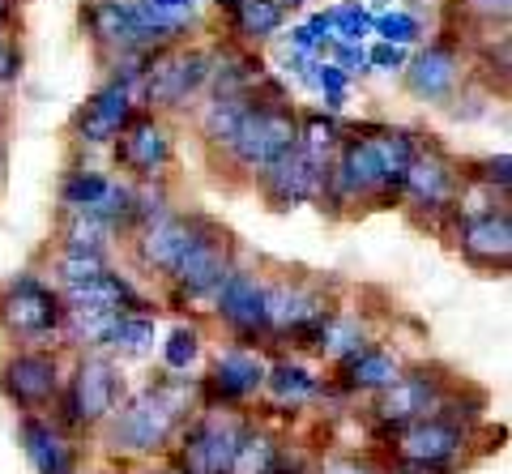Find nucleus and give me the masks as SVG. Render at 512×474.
Here are the masks:
<instances>
[{
	"label": "nucleus",
	"instance_id": "nucleus-1",
	"mask_svg": "<svg viewBox=\"0 0 512 474\" xmlns=\"http://www.w3.org/2000/svg\"><path fill=\"white\" fill-rule=\"evenodd\" d=\"M342 129L346 137L329 158V180L316 205L338 218L359 210H393L402 201V180L419 150V133L380 120L342 124Z\"/></svg>",
	"mask_w": 512,
	"mask_h": 474
},
{
	"label": "nucleus",
	"instance_id": "nucleus-2",
	"mask_svg": "<svg viewBox=\"0 0 512 474\" xmlns=\"http://www.w3.org/2000/svg\"><path fill=\"white\" fill-rule=\"evenodd\" d=\"M197 410H201V376L163 368L137 393H124L99 432L111 457H163Z\"/></svg>",
	"mask_w": 512,
	"mask_h": 474
},
{
	"label": "nucleus",
	"instance_id": "nucleus-3",
	"mask_svg": "<svg viewBox=\"0 0 512 474\" xmlns=\"http://www.w3.org/2000/svg\"><path fill=\"white\" fill-rule=\"evenodd\" d=\"M295 141H299V107L291 103V94L286 90L252 94V103L244 107V116H239L222 154H214V163H222L244 180H256L269 163H278Z\"/></svg>",
	"mask_w": 512,
	"mask_h": 474
},
{
	"label": "nucleus",
	"instance_id": "nucleus-4",
	"mask_svg": "<svg viewBox=\"0 0 512 474\" xmlns=\"http://www.w3.org/2000/svg\"><path fill=\"white\" fill-rule=\"evenodd\" d=\"M124 393H128V381H124L120 359L111 351H82L73 359V368L64 372V389L52 402V419L69 436L99 432Z\"/></svg>",
	"mask_w": 512,
	"mask_h": 474
},
{
	"label": "nucleus",
	"instance_id": "nucleus-5",
	"mask_svg": "<svg viewBox=\"0 0 512 474\" xmlns=\"http://www.w3.org/2000/svg\"><path fill=\"white\" fill-rule=\"evenodd\" d=\"M466 188L461 176V158H453L444 150V141L436 137H419V150H414L406 180H402V210H410V218L419 227L444 231L448 218L457 210V197Z\"/></svg>",
	"mask_w": 512,
	"mask_h": 474
},
{
	"label": "nucleus",
	"instance_id": "nucleus-6",
	"mask_svg": "<svg viewBox=\"0 0 512 474\" xmlns=\"http://www.w3.org/2000/svg\"><path fill=\"white\" fill-rule=\"evenodd\" d=\"M248 428V410L239 406H201L180 436L163 453L167 474H231V457Z\"/></svg>",
	"mask_w": 512,
	"mask_h": 474
},
{
	"label": "nucleus",
	"instance_id": "nucleus-7",
	"mask_svg": "<svg viewBox=\"0 0 512 474\" xmlns=\"http://www.w3.org/2000/svg\"><path fill=\"white\" fill-rule=\"evenodd\" d=\"M210 60L214 52L201 43H171L146 56V73H141V107L158 116H175L197 107L210 82Z\"/></svg>",
	"mask_w": 512,
	"mask_h": 474
},
{
	"label": "nucleus",
	"instance_id": "nucleus-8",
	"mask_svg": "<svg viewBox=\"0 0 512 474\" xmlns=\"http://www.w3.org/2000/svg\"><path fill=\"white\" fill-rule=\"evenodd\" d=\"M338 299L316 278H274L265 282L269 342H291L295 351H316Z\"/></svg>",
	"mask_w": 512,
	"mask_h": 474
},
{
	"label": "nucleus",
	"instance_id": "nucleus-9",
	"mask_svg": "<svg viewBox=\"0 0 512 474\" xmlns=\"http://www.w3.org/2000/svg\"><path fill=\"white\" fill-rule=\"evenodd\" d=\"M64 325V295L35 270L0 278V334L18 346H52Z\"/></svg>",
	"mask_w": 512,
	"mask_h": 474
},
{
	"label": "nucleus",
	"instance_id": "nucleus-10",
	"mask_svg": "<svg viewBox=\"0 0 512 474\" xmlns=\"http://www.w3.org/2000/svg\"><path fill=\"white\" fill-rule=\"evenodd\" d=\"M210 223L214 218L201 214V210H163L158 218H150V223H141L124 235L128 252H133V265L141 274L167 282L175 274V265L188 257L192 244L201 240Z\"/></svg>",
	"mask_w": 512,
	"mask_h": 474
},
{
	"label": "nucleus",
	"instance_id": "nucleus-11",
	"mask_svg": "<svg viewBox=\"0 0 512 474\" xmlns=\"http://www.w3.org/2000/svg\"><path fill=\"white\" fill-rule=\"evenodd\" d=\"M474 77L470 65V47L457 35L453 26H444L436 39H427L423 52H414L402 69V82L419 103H453L457 90H466V82Z\"/></svg>",
	"mask_w": 512,
	"mask_h": 474
},
{
	"label": "nucleus",
	"instance_id": "nucleus-12",
	"mask_svg": "<svg viewBox=\"0 0 512 474\" xmlns=\"http://www.w3.org/2000/svg\"><path fill=\"white\" fill-rule=\"evenodd\" d=\"M448 385H453V376H448L440 363H406L402 376H397L384 393H376V402H372V432H376L380 445L397 428H406V423L436 415Z\"/></svg>",
	"mask_w": 512,
	"mask_h": 474
},
{
	"label": "nucleus",
	"instance_id": "nucleus-13",
	"mask_svg": "<svg viewBox=\"0 0 512 474\" xmlns=\"http://www.w3.org/2000/svg\"><path fill=\"white\" fill-rule=\"evenodd\" d=\"M64 389V359L56 346H13L0 359V393L22 415H47Z\"/></svg>",
	"mask_w": 512,
	"mask_h": 474
},
{
	"label": "nucleus",
	"instance_id": "nucleus-14",
	"mask_svg": "<svg viewBox=\"0 0 512 474\" xmlns=\"http://www.w3.org/2000/svg\"><path fill=\"white\" fill-rule=\"evenodd\" d=\"M231 270H235V235L214 218L201 240L192 244L188 257L175 265V274L167 278V304L171 308L210 304L214 291L222 287V278Z\"/></svg>",
	"mask_w": 512,
	"mask_h": 474
},
{
	"label": "nucleus",
	"instance_id": "nucleus-15",
	"mask_svg": "<svg viewBox=\"0 0 512 474\" xmlns=\"http://www.w3.org/2000/svg\"><path fill=\"white\" fill-rule=\"evenodd\" d=\"M111 158L133 184H154V180H171L175 167V129L167 116L158 112H141L128 120V129L111 141Z\"/></svg>",
	"mask_w": 512,
	"mask_h": 474
},
{
	"label": "nucleus",
	"instance_id": "nucleus-16",
	"mask_svg": "<svg viewBox=\"0 0 512 474\" xmlns=\"http://www.w3.org/2000/svg\"><path fill=\"white\" fill-rule=\"evenodd\" d=\"M444 235H453L461 261L474 265V270L495 274V278H504L512 270V210H508V201L487 205V210L453 214Z\"/></svg>",
	"mask_w": 512,
	"mask_h": 474
},
{
	"label": "nucleus",
	"instance_id": "nucleus-17",
	"mask_svg": "<svg viewBox=\"0 0 512 474\" xmlns=\"http://www.w3.org/2000/svg\"><path fill=\"white\" fill-rule=\"evenodd\" d=\"M141 112V86L137 82H124V77L107 73V82L86 94V103L73 112L69 120V137L77 150H107L116 141L128 120Z\"/></svg>",
	"mask_w": 512,
	"mask_h": 474
},
{
	"label": "nucleus",
	"instance_id": "nucleus-18",
	"mask_svg": "<svg viewBox=\"0 0 512 474\" xmlns=\"http://www.w3.org/2000/svg\"><path fill=\"white\" fill-rule=\"evenodd\" d=\"M470 445H474V432H466L461 423L444 415H423L384 440V453L393 462L423 466V470H457L461 457L470 453Z\"/></svg>",
	"mask_w": 512,
	"mask_h": 474
},
{
	"label": "nucleus",
	"instance_id": "nucleus-19",
	"mask_svg": "<svg viewBox=\"0 0 512 474\" xmlns=\"http://www.w3.org/2000/svg\"><path fill=\"white\" fill-rule=\"evenodd\" d=\"M325 180H329V158L303 150L295 141V146L286 150L278 163H269L252 184L269 210L286 214V210H299V205H316L320 193H325Z\"/></svg>",
	"mask_w": 512,
	"mask_h": 474
},
{
	"label": "nucleus",
	"instance_id": "nucleus-20",
	"mask_svg": "<svg viewBox=\"0 0 512 474\" xmlns=\"http://www.w3.org/2000/svg\"><path fill=\"white\" fill-rule=\"evenodd\" d=\"M269 359L256 346L231 342L227 351L210 359V372L201 376V406H239L244 410L252 398L265 393Z\"/></svg>",
	"mask_w": 512,
	"mask_h": 474
},
{
	"label": "nucleus",
	"instance_id": "nucleus-21",
	"mask_svg": "<svg viewBox=\"0 0 512 474\" xmlns=\"http://www.w3.org/2000/svg\"><path fill=\"white\" fill-rule=\"evenodd\" d=\"M210 308L218 316V325L227 329L235 342L244 346H261L269 342V321H265V278L235 265V270L222 278V287L214 291Z\"/></svg>",
	"mask_w": 512,
	"mask_h": 474
},
{
	"label": "nucleus",
	"instance_id": "nucleus-22",
	"mask_svg": "<svg viewBox=\"0 0 512 474\" xmlns=\"http://www.w3.org/2000/svg\"><path fill=\"white\" fill-rule=\"evenodd\" d=\"M82 30L103 65L116 56L150 52L146 35H141V22L133 13V0H82Z\"/></svg>",
	"mask_w": 512,
	"mask_h": 474
},
{
	"label": "nucleus",
	"instance_id": "nucleus-23",
	"mask_svg": "<svg viewBox=\"0 0 512 474\" xmlns=\"http://www.w3.org/2000/svg\"><path fill=\"white\" fill-rule=\"evenodd\" d=\"M18 436L35 474H82V453L52 415H22Z\"/></svg>",
	"mask_w": 512,
	"mask_h": 474
},
{
	"label": "nucleus",
	"instance_id": "nucleus-24",
	"mask_svg": "<svg viewBox=\"0 0 512 474\" xmlns=\"http://www.w3.org/2000/svg\"><path fill=\"white\" fill-rule=\"evenodd\" d=\"M338 368V385L342 393H363V398H376V393L389 389L397 376H402L406 368V359L389 351V346H380V342H363L359 351H350L346 359L333 363Z\"/></svg>",
	"mask_w": 512,
	"mask_h": 474
},
{
	"label": "nucleus",
	"instance_id": "nucleus-25",
	"mask_svg": "<svg viewBox=\"0 0 512 474\" xmlns=\"http://www.w3.org/2000/svg\"><path fill=\"white\" fill-rule=\"evenodd\" d=\"M265 393L278 406H291V415H295L299 406H312V402L325 398V381L295 359H274L265 372Z\"/></svg>",
	"mask_w": 512,
	"mask_h": 474
},
{
	"label": "nucleus",
	"instance_id": "nucleus-26",
	"mask_svg": "<svg viewBox=\"0 0 512 474\" xmlns=\"http://www.w3.org/2000/svg\"><path fill=\"white\" fill-rule=\"evenodd\" d=\"M227 30H231V43L261 47L286 30V9L278 0H239L227 13Z\"/></svg>",
	"mask_w": 512,
	"mask_h": 474
},
{
	"label": "nucleus",
	"instance_id": "nucleus-27",
	"mask_svg": "<svg viewBox=\"0 0 512 474\" xmlns=\"http://www.w3.org/2000/svg\"><path fill=\"white\" fill-rule=\"evenodd\" d=\"M286 462V445L278 432H269L265 423H256V415H248V428L239 436L235 457H231V474H269Z\"/></svg>",
	"mask_w": 512,
	"mask_h": 474
},
{
	"label": "nucleus",
	"instance_id": "nucleus-28",
	"mask_svg": "<svg viewBox=\"0 0 512 474\" xmlns=\"http://www.w3.org/2000/svg\"><path fill=\"white\" fill-rule=\"evenodd\" d=\"M111 188V176L99 167H69L60 176V188H56V201H60V214H90L94 205L107 197Z\"/></svg>",
	"mask_w": 512,
	"mask_h": 474
},
{
	"label": "nucleus",
	"instance_id": "nucleus-29",
	"mask_svg": "<svg viewBox=\"0 0 512 474\" xmlns=\"http://www.w3.org/2000/svg\"><path fill=\"white\" fill-rule=\"evenodd\" d=\"M120 240L116 227H107L94 214H60L56 223V248H77V252H111Z\"/></svg>",
	"mask_w": 512,
	"mask_h": 474
},
{
	"label": "nucleus",
	"instance_id": "nucleus-30",
	"mask_svg": "<svg viewBox=\"0 0 512 474\" xmlns=\"http://www.w3.org/2000/svg\"><path fill=\"white\" fill-rule=\"evenodd\" d=\"M158 342V325H154V312H124L116 329L107 334V346L103 351H111L116 359H141L150 355Z\"/></svg>",
	"mask_w": 512,
	"mask_h": 474
},
{
	"label": "nucleus",
	"instance_id": "nucleus-31",
	"mask_svg": "<svg viewBox=\"0 0 512 474\" xmlns=\"http://www.w3.org/2000/svg\"><path fill=\"white\" fill-rule=\"evenodd\" d=\"M363 342H372V334H367V325H363V316L338 304V308H333V316H329V325H325V334H320L316 355L329 359V363H338L350 351H359Z\"/></svg>",
	"mask_w": 512,
	"mask_h": 474
},
{
	"label": "nucleus",
	"instance_id": "nucleus-32",
	"mask_svg": "<svg viewBox=\"0 0 512 474\" xmlns=\"http://www.w3.org/2000/svg\"><path fill=\"white\" fill-rule=\"evenodd\" d=\"M512 13V0H448V26L461 39L478 30H504Z\"/></svg>",
	"mask_w": 512,
	"mask_h": 474
},
{
	"label": "nucleus",
	"instance_id": "nucleus-33",
	"mask_svg": "<svg viewBox=\"0 0 512 474\" xmlns=\"http://www.w3.org/2000/svg\"><path fill=\"white\" fill-rule=\"evenodd\" d=\"M111 270V257L107 252H77V248H56L52 257V274H56V287H82V282H94L99 274Z\"/></svg>",
	"mask_w": 512,
	"mask_h": 474
},
{
	"label": "nucleus",
	"instance_id": "nucleus-34",
	"mask_svg": "<svg viewBox=\"0 0 512 474\" xmlns=\"http://www.w3.org/2000/svg\"><path fill=\"white\" fill-rule=\"evenodd\" d=\"M342 120L338 112H299V146L312 150L320 158H333V150L342 146Z\"/></svg>",
	"mask_w": 512,
	"mask_h": 474
},
{
	"label": "nucleus",
	"instance_id": "nucleus-35",
	"mask_svg": "<svg viewBox=\"0 0 512 474\" xmlns=\"http://www.w3.org/2000/svg\"><path fill=\"white\" fill-rule=\"evenodd\" d=\"M461 176H466V184L487 188V193H495V197H508V188H512V154L500 150V154H483V158H461Z\"/></svg>",
	"mask_w": 512,
	"mask_h": 474
},
{
	"label": "nucleus",
	"instance_id": "nucleus-36",
	"mask_svg": "<svg viewBox=\"0 0 512 474\" xmlns=\"http://www.w3.org/2000/svg\"><path fill=\"white\" fill-rule=\"evenodd\" d=\"M201 351H205L201 325L180 321V325H175L171 334L163 338V368H167V372H192V363L201 359Z\"/></svg>",
	"mask_w": 512,
	"mask_h": 474
},
{
	"label": "nucleus",
	"instance_id": "nucleus-37",
	"mask_svg": "<svg viewBox=\"0 0 512 474\" xmlns=\"http://www.w3.org/2000/svg\"><path fill=\"white\" fill-rule=\"evenodd\" d=\"M325 13L333 26V43H363L372 35V9L359 5V0H342V5H333Z\"/></svg>",
	"mask_w": 512,
	"mask_h": 474
},
{
	"label": "nucleus",
	"instance_id": "nucleus-38",
	"mask_svg": "<svg viewBox=\"0 0 512 474\" xmlns=\"http://www.w3.org/2000/svg\"><path fill=\"white\" fill-rule=\"evenodd\" d=\"M372 35H380L384 43L410 47V43L423 39V22L406 9H384V13H372Z\"/></svg>",
	"mask_w": 512,
	"mask_h": 474
},
{
	"label": "nucleus",
	"instance_id": "nucleus-39",
	"mask_svg": "<svg viewBox=\"0 0 512 474\" xmlns=\"http://www.w3.org/2000/svg\"><path fill=\"white\" fill-rule=\"evenodd\" d=\"M22 65H26L22 43L13 39V30H0V90L22 82Z\"/></svg>",
	"mask_w": 512,
	"mask_h": 474
},
{
	"label": "nucleus",
	"instance_id": "nucleus-40",
	"mask_svg": "<svg viewBox=\"0 0 512 474\" xmlns=\"http://www.w3.org/2000/svg\"><path fill=\"white\" fill-rule=\"evenodd\" d=\"M406 60H410V52L406 47H397V43H372L367 47V69H380V73H402L406 69Z\"/></svg>",
	"mask_w": 512,
	"mask_h": 474
},
{
	"label": "nucleus",
	"instance_id": "nucleus-41",
	"mask_svg": "<svg viewBox=\"0 0 512 474\" xmlns=\"http://www.w3.org/2000/svg\"><path fill=\"white\" fill-rule=\"evenodd\" d=\"M316 474H380V466L367 453H333L320 462Z\"/></svg>",
	"mask_w": 512,
	"mask_h": 474
},
{
	"label": "nucleus",
	"instance_id": "nucleus-42",
	"mask_svg": "<svg viewBox=\"0 0 512 474\" xmlns=\"http://www.w3.org/2000/svg\"><path fill=\"white\" fill-rule=\"evenodd\" d=\"M329 52H333V65L346 69L350 77H355V73H372V69H367V47L363 43H329Z\"/></svg>",
	"mask_w": 512,
	"mask_h": 474
},
{
	"label": "nucleus",
	"instance_id": "nucleus-43",
	"mask_svg": "<svg viewBox=\"0 0 512 474\" xmlns=\"http://www.w3.org/2000/svg\"><path fill=\"white\" fill-rule=\"evenodd\" d=\"M380 474H457V470H423V466H406V462H380Z\"/></svg>",
	"mask_w": 512,
	"mask_h": 474
},
{
	"label": "nucleus",
	"instance_id": "nucleus-44",
	"mask_svg": "<svg viewBox=\"0 0 512 474\" xmlns=\"http://www.w3.org/2000/svg\"><path fill=\"white\" fill-rule=\"evenodd\" d=\"M18 9L13 0H0V30H18Z\"/></svg>",
	"mask_w": 512,
	"mask_h": 474
},
{
	"label": "nucleus",
	"instance_id": "nucleus-45",
	"mask_svg": "<svg viewBox=\"0 0 512 474\" xmlns=\"http://www.w3.org/2000/svg\"><path fill=\"white\" fill-rule=\"evenodd\" d=\"M269 474H308V470H303V462H295V457L286 453V462H282L278 470H269Z\"/></svg>",
	"mask_w": 512,
	"mask_h": 474
},
{
	"label": "nucleus",
	"instance_id": "nucleus-46",
	"mask_svg": "<svg viewBox=\"0 0 512 474\" xmlns=\"http://www.w3.org/2000/svg\"><path fill=\"white\" fill-rule=\"evenodd\" d=\"M94 474H133V470H128V466H124V457H120V462H111V466H103V470H94Z\"/></svg>",
	"mask_w": 512,
	"mask_h": 474
},
{
	"label": "nucleus",
	"instance_id": "nucleus-47",
	"mask_svg": "<svg viewBox=\"0 0 512 474\" xmlns=\"http://www.w3.org/2000/svg\"><path fill=\"white\" fill-rule=\"evenodd\" d=\"M278 5H282L286 13H291V9H303V5H308V0H278Z\"/></svg>",
	"mask_w": 512,
	"mask_h": 474
},
{
	"label": "nucleus",
	"instance_id": "nucleus-48",
	"mask_svg": "<svg viewBox=\"0 0 512 474\" xmlns=\"http://www.w3.org/2000/svg\"><path fill=\"white\" fill-rule=\"evenodd\" d=\"M0 184H5V141H0Z\"/></svg>",
	"mask_w": 512,
	"mask_h": 474
},
{
	"label": "nucleus",
	"instance_id": "nucleus-49",
	"mask_svg": "<svg viewBox=\"0 0 512 474\" xmlns=\"http://www.w3.org/2000/svg\"><path fill=\"white\" fill-rule=\"evenodd\" d=\"M133 474H167L163 466H146V470H133Z\"/></svg>",
	"mask_w": 512,
	"mask_h": 474
},
{
	"label": "nucleus",
	"instance_id": "nucleus-50",
	"mask_svg": "<svg viewBox=\"0 0 512 474\" xmlns=\"http://www.w3.org/2000/svg\"><path fill=\"white\" fill-rule=\"evenodd\" d=\"M13 5H30V0H13Z\"/></svg>",
	"mask_w": 512,
	"mask_h": 474
}]
</instances>
